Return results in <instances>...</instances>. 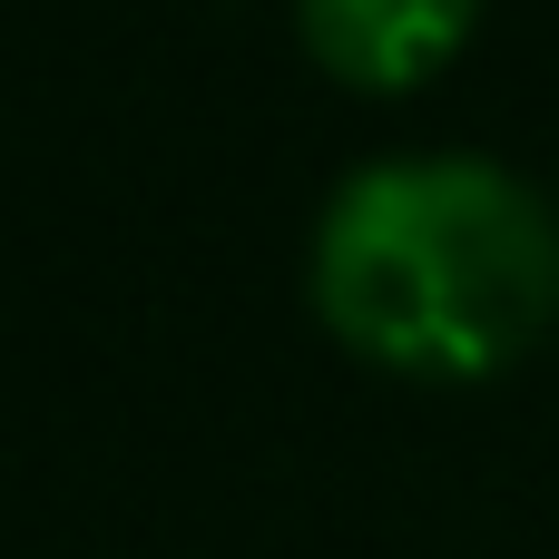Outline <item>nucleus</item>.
Instances as JSON below:
<instances>
[{"instance_id": "obj_1", "label": "nucleus", "mask_w": 559, "mask_h": 559, "mask_svg": "<svg viewBox=\"0 0 559 559\" xmlns=\"http://www.w3.org/2000/svg\"><path fill=\"white\" fill-rule=\"evenodd\" d=\"M314 305L403 373H491L559 314V216L472 147L373 157L314 216Z\"/></svg>"}, {"instance_id": "obj_2", "label": "nucleus", "mask_w": 559, "mask_h": 559, "mask_svg": "<svg viewBox=\"0 0 559 559\" xmlns=\"http://www.w3.org/2000/svg\"><path fill=\"white\" fill-rule=\"evenodd\" d=\"M472 10L481 0H295V29L354 88H413L423 69L462 49Z\"/></svg>"}]
</instances>
